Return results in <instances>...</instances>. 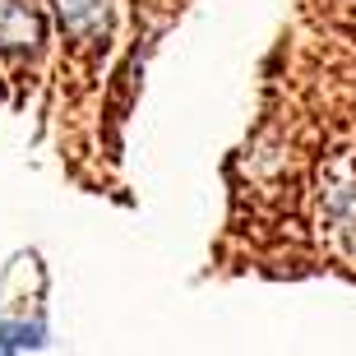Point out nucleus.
Instances as JSON below:
<instances>
[{
	"label": "nucleus",
	"mask_w": 356,
	"mask_h": 356,
	"mask_svg": "<svg viewBox=\"0 0 356 356\" xmlns=\"http://www.w3.org/2000/svg\"><path fill=\"white\" fill-rule=\"evenodd\" d=\"M42 343V324H5L0 329V347H38Z\"/></svg>",
	"instance_id": "3"
},
{
	"label": "nucleus",
	"mask_w": 356,
	"mask_h": 356,
	"mask_svg": "<svg viewBox=\"0 0 356 356\" xmlns=\"http://www.w3.org/2000/svg\"><path fill=\"white\" fill-rule=\"evenodd\" d=\"M42 42V19L19 0H0V51H28Z\"/></svg>",
	"instance_id": "1"
},
{
	"label": "nucleus",
	"mask_w": 356,
	"mask_h": 356,
	"mask_svg": "<svg viewBox=\"0 0 356 356\" xmlns=\"http://www.w3.org/2000/svg\"><path fill=\"white\" fill-rule=\"evenodd\" d=\"M56 14L74 38H92L97 28H106V0H56Z\"/></svg>",
	"instance_id": "2"
}]
</instances>
